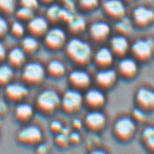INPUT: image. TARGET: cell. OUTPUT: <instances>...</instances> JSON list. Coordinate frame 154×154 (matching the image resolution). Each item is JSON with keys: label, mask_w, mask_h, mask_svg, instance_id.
I'll list each match as a JSON object with an SVG mask.
<instances>
[{"label": "cell", "mask_w": 154, "mask_h": 154, "mask_svg": "<svg viewBox=\"0 0 154 154\" xmlns=\"http://www.w3.org/2000/svg\"><path fill=\"white\" fill-rule=\"evenodd\" d=\"M67 53L78 63H86L91 57V49L90 46L85 42L79 39H72L67 44Z\"/></svg>", "instance_id": "cell-1"}, {"label": "cell", "mask_w": 154, "mask_h": 154, "mask_svg": "<svg viewBox=\"0 0 154 154\" xmlns=\"http://www.w3.org/2000/svg\"><path fill=\"white\" fill-rule=\"evenodd\" d=\"M38 105L44 110H53L60 102V98L54 91L45 90L38 96Z\"/></svg>", "instance_id": "cell-2"}, {"label": "cell", "mask_w": 154, "mask_h": 154, "mask_svg": "<svg viewBox=\"0 0 154 154\" xmlns=\"http://www.w3.org/2000/svg\"><path fill=\"white\" fill-rule=\"evenodd\" d=\"M45 42L47 47L51 48V49H58V48L62 47L65 42V34L62 29L60 28H53L50 29L46 35Z\"/></svg>", "instance_id": "cell-3"}, {"label": "cell", "mask_w": 154, "mask_h": 154, "mask_svg": "<svg viewBox=\"0 0 154 154\" xmlns=\"http://www.w3.org/2000/svg\"><path fill=\"white\" fill-rule=\"evenodd\" d=\"M152 51H153V44L150 40H144V39L137 40L132 45V53L141 60L150 58Z\"/></svg>", "instance_id": "cell-4"}, {"label": "cell", "mask_w": 154, "mask_h": 154, "mask_svg": "<svg viewBox=\"0 0 154 154\" xmlns=\"http://www.w3.org/2000/svg\"><path fill=\"white\" fill-rule=\"evenodd\" d=\"M45 75L44 67L38 63H29L24 67L23 71V76L26 80L28 82H39L42 79V77Z\"/></svg>", "instance_id": "cell-5"}, {"label": "cell", "mask_w": 154, "mask_h": 154, "mask_svg": "<svg viewBox=\"0 0 154 154\" xmlns=\"http://www.w3.org/2000/svg\"><path fill=\"white\" fill-rule=\"evenodd\" d=\"M153 11L146 7H138L134 11V17H135V22L139 26H146L148 24L153 21Z\"/></svg>", "instance_id": "cell-6"}, {"label": "cell", "mask_w": 154, "mask_h": 154, "mask_svg": "<svg viewBox=\"0 0 154 154\" xmlns=\"http://www.w3.org/2000/svg\"><path fill=\"white\" fill-rule=\"evenodd\" d=\"M104 10L109 15L115 19H121L125 14V7L121 0H107L104 3Z\"/></svg>", "instance_id": "cell-7"}, {"label": "cell", "mask_w": 154, "mask_h": 154, "mask_svg": "<svg viewBox=\"0 0 154 154\" xmlns=\"http://www.w3.org/2000/svg\"><path fill=\"white\" fill-rule=\"evenodd\" d=\"M82 96L79 92L75 90H69L66 91L63 97V105L66 110L73 111L76 110L82 104Z\"/></svg>", "instance_id": "cell-8"}, {"label": "cell", "mask_w": 154, "mask_h": 154, "mask_svg": "<svg viewBox=\"0 0 154 154\" xmlns=\"http://www.w3.org/2000/svg\"><path fill=\"white\" fill-rule=\"evenodd\" d=\"M110 34V26L106 23L98 22L91 25L90 27V36L91 38L96 42H102Z\"/></svg>", "instance_id": "cell-9"}, {"label": "cell", "mask_w": 154, "mask_h": 154, "mask_svg": "<svg viewBox=\"0 0 154 154\" xmlns=\"http://www.w3.org/2000/svg\"><path fill=\"white\" fill-rule=\"evenodd\" d=\"M115 130L122 137H129L135 130V124L130 119L124 117L116 122Z\"/></svg>", "instance_id": "cell-10"}, {"label": "cell", "mask_w": 154, "mask_h": 154, "mask_svg": "<svg viewBox=\"0 0 154 154\" xmlns=\"http://www.w3.org/2000/svg\"><path fill=\"white\" fill-rule=\"evenodd\" d=\"M48 23L44 17H32L28 24V29L33 35L39 36L47 30Z\"/></svg>", "instance_id": "cell-11"}, {"label": "cell", "mask_w": 154, "mask_h": 154, "mask_svg": "<svg viewBox=\"0 0 154 154\" xmlns=\"http://www.w3.org/2000/svg\"><path fill=\"white\" fill-rule=\"evenodd\" d=\"M20 139L24 141H37L42 138V131L35 126H29L20 131Z\"/></svg>", "instance_id": "cell-12"}, {"label": "cell", "mask_w": 154, "mask_h": 154, "mask_svg": "<svg viewBox=\"0 0 154 154\" xmlns=\"http://www.w3.org/2000/svg\"><path fill=\"white\" fill-rule=\"evenodd\" d=\"M111 47L116 54H124L128 49V42L124 36H116L111 42Z\"/></svg>", "instance_id": "cell-13"}, {"label": "cell", "mask_w": 154, "mask_h": 154, "mask_svg": "<svg viewBox=\"0 0 154 154\" xmlns=\"http://www.w3.org/2000/svg\"><path fill=\"white\" fill-rule=\"evenodd\" d=\"M69 79L74 85L79 86V87H85L89 84L88 74L83 71H74L69 75Z\"/></svg>", "instance_id": "cell-14"}, {"label": "cell", "mask_w": 154, "mask_h": 154, "mask_svg": "<svg viewBox=\"0 0 154 154\" xmlns=\"http://www.w3.org/2000/svg\"><path fill=\"white\" fill-rule=\"evenodd\" d=\"M116 78V73L113 69H105V71H101L97 75V80L99 82V84L103 86H110L113 84V82Z\"/></svg>", "instance_id": "cell-15"}, {"label": "cell", "mask_w": 154, "mask_h": 154, "mask_svg": "<svg viewBox=\"0 0 154 154\" xmlns=\"http://www.w3.org/2000/svg\"><path fill=\"white\" fill-rule=\"evenodd\" d=\"M7 94L13 99H20V98L26 96L27 89L21 84H11L7 87Z\"/></svg>", "instance_id": "cell-16"}, {"label": "cell", "mask_w": 154, "mask_h": 154, "mask_svg": "<svg viewBox=\"0 0 154 154\" xmlns=\"http://www.w3.org/2000/svg\"><path fill=\"white\" fill-rule=\"evenodd\" d=\"M137 98L138 101L140 102L142 105H144V106H151L154 102V94L149 89H140V90L138 91Z\"/></svg>", "instance_id": "cell-17"}, {"label": "cell", "mask_w": 154, "mask_h": 154, "mask_svg": "<svg viewBox=\"0 0 154 154\" xmlns=\"http://www.w3.org/2000/svg\"><path fill=\"white\" fill-rule=\"evenodd\" d=\"M86 100L91 105H100L104 102V96L101 91L97 90V89H92V90H89L87 92Z\"/></svg>", "instance_id": "cell-18"}, {"label": "cell", "mask_w": 154, "mask_h": 154, "mask_svg": "<svg viewBox=\"0 0 154 154\" xmlns=\"http://www.w3.org/2000/svg\"><path fill=\"white\" fill-rule=\"evenodd\" d=\"M113 55L112 52L107 48H101L100 50H98V52L96 54V61L97 63L100 65H107L112 62Z\"/></svg>", "instance_id": "cell-19"}, {"label": "cell", "mask_w": 154, "mask_h": 154, "mask_svg": "<svg viewBox=\"0 0 154 154\" xmlns=\"http://www.w3.org/2000/svg\"><path fill=\"white\" fill-rule=\"evenodd\" d=\"M119 69L125 75H134L137 71V64L132 59H124L119 63Z\"/></svg>", "instance_id": "cell-20"}, {"label": "cell", "mask_w": 154, "mask_h": 154, "mask_svg": "<svg viewBox=\"0 0 154 154\" xmlns=\"http://www.w3.org/2000/svg\"><path fill=\"white\" fill-rule=\"evenodd\" d=\"M87 124L90 125L91 127H100L104 124L105 119L104 115L100 112H91L87 115Z\"/></svg>", "instance_id": "cell-21"}, {"label": "cell", "mask_w": 154, "mask_h": 154, "mask_svg": "<svg viewBox=\"0 0 154 154\" xmlns=\"http://www.w3.org/2000/svg\"><path fill=\"white\" fill-rule=\"evenodd\" d=\"M69 28H71L72 32H74V33H79L82 30L85 29V25H86V22L84 17H79V15H73L72 19L69 20Z\"/></svg>", "instance_id": "cell-22"}, {"label": "cell", "mask_w": 154, "mask_h": 154, "mask_svg": "<svg viewBox=\"0 0 154 154\" xmlns=\"http://www.w3.org/2000/svg\"><path fill=\"white\" fill-rule=\"evenodd\" d=\"M24 51L20 48H15V49H12L11 52L9 53V60L12 64H15V65H19L24 61Z\"/></svg>", "instance_id": "cell-23"}, {"label": "cell", "mask_w": 154, "mask_h": 154, "mask_svg": "<svg viewBox=\"0 0 154 154\" xmlns=\"http://www.w3.org/2000/svg\"><path fill=\"white\" fill-rule=\"evenodd\" d=\"M116 29L121 32L122 34H128L131 32L132 29V25L130 22L129 19H126V17H121L119 19V22L116 25Z\"/></svg>", "instance_id": "cell-24"}, {"label": "cell", "mask_w": 154, "mask_h": 154, "mask_svg": "<svg viewBox=\"0 0 154 154\" xmlns=\"http://www.w3.org/2000/svg\"><path fill=\"white\" fill-rule=\"evenodd\" d=\"M22 50L25 51V52H34L37 49V42H36V39L33 38V37H26V38H24L22 42Z\"/></svg>", "instance_id": "cell-25"}, {"label": "cell", "mask_w": 154, "mask_h": 154, "mask_svg": "<svg viewBox=\"0 0 154 154\" xmlns=\"http://www.w3.org/2000/svg\"><path fill=\"white\" fill-rule=\"evenodd\" d=\"M33 114V109L28 104H20L17 109V115L20 119H27Z\"/></svg>", "instance_id": "cell-26"}, {"label": "cell", "mask_w": 154, "mask_h": 154, "mask_svg": "<svg viewBox=\"0 0 154 154\" xmlns=\"http://www.w3.org/2000/svg\"><path fill=\"white\" fill-rule=\"evenodd\" d=\"M12 72L11 67L8 65H1L0 66V83H7L9 80L11 79Z\"/></svg>", "instance_id": "cell-27"}, {"label": "cell", "mask_w": 154, "mask_h": 154, "mask_svg": "<svg viewBox=\"0 0 154 154\" xmlns=\"http://www.w3.org/2000/svg\"><path fill=\"white\" fill-rule=\"evenodd\" d=\"M49 71L52 73L53 75H61L63 74L64 72V65L61 63L60 61H51L49 64Z\"/></svg>", "instance_id": "cell-28"}, {"label": "cell", "mask_w": 154, "mask_h": 154, "mask_svg": "<svg viewBox=\"0 0 154 154\" xmlns=\"http://www.w3.org/2000/svg\"><path fill=\"white\" fill-rule=\"evenodd\" d=\"M14 0H0V10L6 13H10L14 9Z\"/></svg>", "instance_id": "cell-29"}, {"label": "cell", "mask_w": 154, "mask_h": 154, "mask_svg": "<svg viewBox=\"0 0 154 154\" xmlns=\"http://www.w3.org/2000/svg\"><path fill=\"white\" fill-rule=\"evenodd\" d=\"M17 17L21 20H30L33 17L34 14H33V10H29V9L22 7V8L17 11Z\"/></svg>", "instance_id": "cell-30"}, {"label": "cell", "mask_w": 154, "mask_h": 154, "mask_svg": "<svg viewBox=\"0 0 154 154\" xmlns=\"http://www.w3.org/2000/svg\"><path fill=\"white\" fill-rule=\"evenodd\" d=\"M79 3L85 10H92L98 5V0H79Z\"/></svg>", "instance_id": "cell-31"}, {"label": "cell", "mask_w": 154, "mask_h": 154, "mask_svg": "<svg viewBox=\"0 0 154 154\" xmlns=\"http://www.w3.org/2000/svg\"><path fill=\"white\" fill-rule=\"evenodd\" d=\"M60 10L59 7L57 6H53L48 10V17H49L50 20H52V21H55V20H58L60 17Z\"/></svg>", "instance_id": "cell-32"}, {"label": "cell", "mask_w": 154, "mask_h": 154, "mask_svg": "<svg viewBox=\"0 0 154 154\" xmlns=\"http://www.w3.org/2000/svg\"><path fill=\"white\" fill-rule=\"evenodd\" d=\"M21 5L29 10H35L38 7V0H21Z\"/></svg>", "instance_id": "cell-33"}, {"label": "cell", "mask_w": 154, "mask_h": 154, "mask_svg": "<svg viewBox=\"0 0 154 154\" xmlns=\"http://www.w3.org/2000/svg\"><path fill=\"white\" fill-rule=\"evenodd\" d=\"M12 33H13V35L17 36V37H19V36H22L23 33H24V27H23V25L20 22L13 23V25H12Z\"/></svg>", "instance_id": "cell-34"}, {"label": "cell", "mask_w": 154, "mask_h": 154, "mask_svg": "<svg viewBox=\"0 0 154 154\" xmlns=\"http://www.w3.org/2000/svg\"><path fill=\"white\" fill-rule=\"evenodd\" d=\"M153 128H151V127H149V128H146V130H144V132H143V137L146 138V141L149 142V144L150 146H153V143H154V139H153Z\"/></svg>", "instance_id": "cell-35"}, {"label": "cell", "mask_w": 154, "mask_h": 154, "mask_svg": "<svg viewBox=\"0 0 154 154\" xmlns=\"http://www.w3.org/2000/svg\"><path fill=\"white\" fill-rule=\"evenodd\" d=\"M8 30V23L5 19L0 17V37L3 36Z\"/></svg>", "instance_id": "cell-36"}, {"label": "cell", "mask_w": 154, "mask_h": 154, "mask_svg": "<svg viewBox=\"0 0 154 154\" xmlns=\"http://www.w3.org/2000/svg\"><path fill=\"white\" fill-rule=\"evenodd\" d=\"M51 127L55 130H60L61 129V124L59 123V122H53L52 124H51Z\"/></svg>", "instance_id": "cell-37"}, {"label": "cell", "mask_w": 154, "mask_h": 154, "mask_svg": "<svg viewBox=\"0 0 154 154\" xmlns=\"http://www.w3.org/2000/svg\"><path fill=\"white\" fill-rule=\"evenodd\" d=\"M5 54H6V51H5V48H3L2 45L0 44V60H2L3 57H5Z\"/></svg>", "instance_id": "cell-38"}, {"label": "cell", "mask_w": 154, "mask_h": 154, "mask_svg": "<svg viewBox=\"0 0 154 154\" xmlns=\"http://www.w3.org/2000/svg\"><path fill=\"white\" fill-rule=\"evenodd\" d=\"M90 154H106L105 152L101 151V150H96V151H92Z\"/></svg>", "instance_id": "cell-39"}, {"label": "cell", "mask_w": 154, "mask_h": 154, "mask_svg": "<svg viewBox=\"0 0 154 154\" xmlns=\"http://www.w3.org/2000/svg\"><path fill=\"white\" fill-rule=\"evenodd\" d=\"M71 137H72V139H73V140H78V138H79L77 134H72Z\"/></svg>", "instance_id": "cell-40"}, {"label": "cell", "mask_w": 154, "mask_h": 154, "mask_svg": "<svg viewBox=\"0 0 154 154\" xmlns=\"http://www.w3.org/2000/svg\"><path fill=\"white\" fill-rule=\"evenodd\" d=\"M42 1H44V2H50V1H52V0H42Z\"/></svg>", "instance_id": "cell-41"}, {"label": "cell", "mask_w": 154, "mask_h": 154, "mask_svg": "<svg viewBox=\"0 0 154 154\" xmlns=\"http://www.w3.org/2000/svg\"><path fill=\"white\" fill-rule=\"evenodd\" d=\"M63 1H65V3H66V2H72L73 0H63Z\"/></svg>", "instance_id": "cell-42"}]
</instances>
